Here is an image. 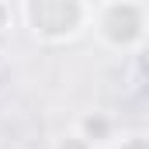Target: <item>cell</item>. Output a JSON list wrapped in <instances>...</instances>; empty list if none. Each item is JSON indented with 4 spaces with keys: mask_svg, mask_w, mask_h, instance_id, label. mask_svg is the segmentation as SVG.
I'll use <instances>...</instances> for the list:
<instances>
[{
    "mask_svg": "<svg viewBox=\"0 0 149 149\" xmlns=\"http://www.w3.org/2000/svg\"><path fill=\"white\" fill-rule=\"evenodd\" d=\"M63 7H83V0H28L31 31L42 38H70L80 31V14H63Z\"/></svg>",
    "mask_w": 149,
    "mask_h": 149,
    "instance_id": "6da1fadb",
    "label": "cell"
},
{
    "mask_svg": "<svg viewBox=\"0 0 149 149\" xmlns=\"http://www.w3.org/2000/svg\"><path fill=\"white\" fill-rule=\"evenodd\" d=\"M83 142H104V139H111V121L108 118H101V114H94V118H83V135H80Z\"/></svg>",
    "mask_w": 149,
    "mask_h": 149,
    "instance_id": "7a4b0ae2",
    "label": "cell"
},
{
    "mask_svg": "<svg viewBox=\"0 0 149 149\" xmlns=\"http://www.w3.org/2000/svg\"><path fill=\"white\" fill-rule=\"evenodd\" d=\"M59 149H90V142H83L80 135H70V139H63V146Z\"/></svg>",
    "mask_w": 149,
    "mask_h": 149,
    "instance_id": "3957f363",
    "label": "cell"
}]
</instances>
